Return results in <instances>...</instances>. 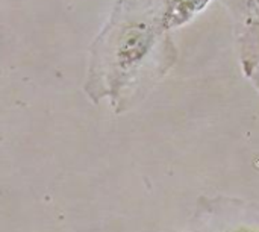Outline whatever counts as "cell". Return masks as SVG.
<instances>
[{
	"instance_id": "1",
	"label": "cell",
	"mask_w": 259,
	"mask_h": 232,
	"mask_svg": "<svg viewBox=\"0 0 259 232\" xmlns=\"http://www.w3.org/2000/svg\"><path fill=\"white\" fill-rule=\"evenodd\" d=\"M111 65L121 68V73L138 67L153 43V26L146 20H124L117 27L109 29Z\"/></svg>"
},
{
	"instance_id": "2",
	"label": "cell",
	"mask_w": 259,
	"mask_h": 232,
	"mask_svg": "<svg viewBox=\"0 0 259 232\" xmlns=\"http://www.w3.org/2000/svg\"><path fill=\"white\" fill-rule=\"evenodd\" d=\"M209 0H173L168 3L167 11L162 15V26L170 29L181 26L200 12Z\"/></svg>"
}]
</instances>
